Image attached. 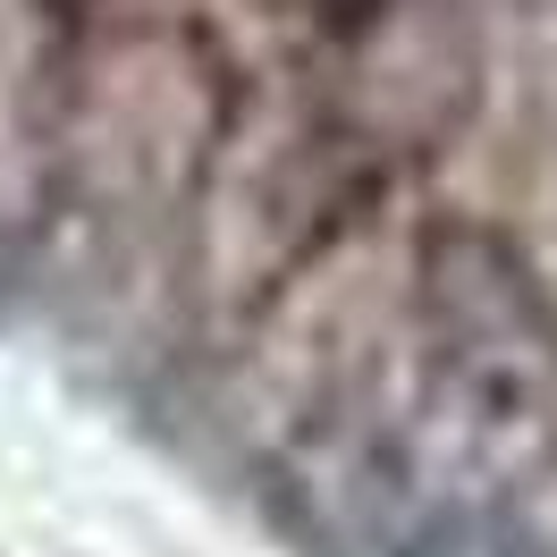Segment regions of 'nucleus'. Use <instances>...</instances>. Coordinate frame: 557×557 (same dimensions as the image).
I'll return each mask as SVG.
<instances>
[{
  "label": "nucleus",
  "instance_id": "f257e3e1",
  "mask_svg": "<svg viewBox=\"0 0 557 557\" xmlns=\"http://www.w3.org/2000/svg\"><path fill=\"white\" fill-rule=\"evenodd\" d=\"M440 313L465 422L498 448H541L557 431V313L490 237H456L440 253Z\"/></svg>",
  "mask_w": 557,
  "mask_h": 557
},
{
  "label": "nucleus",
  "instance_id": "7ed1b4c3",
  "mask_svg": "<svg viewBox=\"0 0 557 557\" xmlns=\"http://www.w3.org/2000/svg\"><path fill=\"white\" fill-rule=\"evenodd\" d=\"M9 305H17V253L0 245V321H9Z\"/></svg>",
  "mask_w": 557,
  "mask_h": 557
},
{
  "label": "nucleus",
  "instance_id": "f03ea898",
  "mask_svg": "<svg viewBox=\"0 0 557 557\" xmlns=\"http://www.w3.org/2000/svg\"><path fill=\"white\" fill-rule=\"evenodd\" d=\"M406 557H549V549H532L516 523H498V516H440Z\"/></svg>",
  "mask_w": 557,
  "mask_h": 557
}]
</instances>
